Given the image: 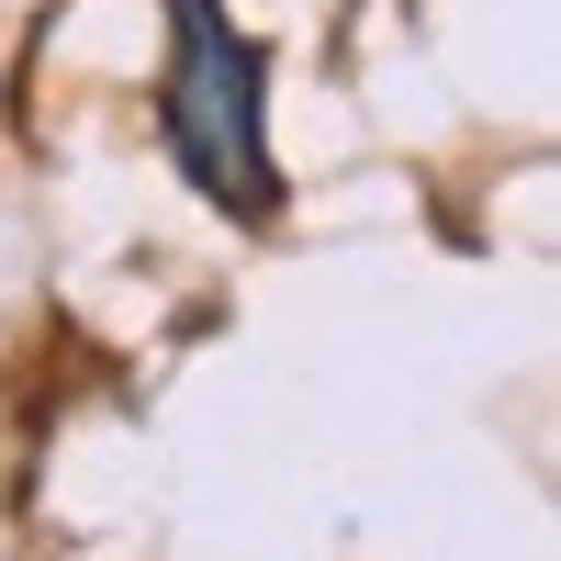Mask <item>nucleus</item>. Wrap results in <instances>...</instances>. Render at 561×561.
Returning <instances> with one entry per match:
<instances>
[{"label":"nucleus","mask_w":561,"mask_h":561,"mask_svg":"<svg viewBox=\"0 0 561 561\" xmlns=\"http://www.w3.org/2000/svg\"><path fill=\"white\" fill-rule=\"evenodd\" d=\"M158 135L180 180L237 214L270 225L280 214V169H270V57L237 34L225 0H169V57H158Z\"/></svg>","instance_id":"nucleus-1"}]
</instances>
